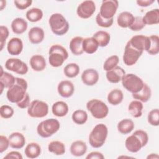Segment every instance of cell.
Returning <instances> with one entry per match:
<instances>
[{
    "label": "cell",
    "instance_id": "6da1fadb",
    "mask_svg": "<svg viewBox=\"0 0 159 159\" xmlns=\"http://www.w3.org/2000/svg\"><path fill=\"white\" fill-rule=\"evenodd\" d=\"M148 142V135L143 130H135L132 135L127 137L125 146L131 153H137L145 147Z\"/></svg>",
    "mask_w": 159,
    "mask_h": 159
},
{
    "label": "cell",
    "instance_id": "7a4b0ae2",
    "mask_svg": "<svg viewBox=\"0 0 159 159\" xmlns=\"http://www.w3.org/2000/svg\"><path fill=\"white\" fill-rule=\"evenodd\" d=\"M27 82L25 79L16 77L14 84L8 88L6 93L8 101L16 104L20 101L27 93Z\"/></svg>",
    "mask_w": 159,
    "mask_h": 159
},
{
    "label": "cell",
    "instance_id": "3957f363",
    "mask_svg": "<svg viewBox=\"0 0 159 159\" xmlns=\"http://www.w3.org/2000/svg\"><path fill=\"white\" fill-rule=\"evenodd\" d=\"M108 134V129L104 124H98L94 126L89 135V143L95 148L101 147L105 143Z\"/></svg>",
    "mask_w": 159,
    "mask_h": 159
},
{
    "label": "cell",
    "instance_id": "277c9868",
    "mask_svg": "<svg viewBox=\"0 0 159 159\" xmlns=\"http://www.w3.org/2000/svg\"><path fill=\"white\" fill-rule=\"evenodd\" d=\"M48 62L55 68L61 66L68 58L66 49L61 45L55 44L50 47L48 52Z\"/></svg>",
    "mask_w": 159,
    "mask_h": 159
},
{
    "label": "cell",
    "instance_id": "5b68a950",
    "mask_svg": "<svg viewBox=\"0 0 159 159\" xmlns=\"http://www.w3.org/2000/svg\"><path fill=\"white\" fill-rule=\"evenodd\" d=\"M52 32L57 35H63L69 29V23L65 17L60 13L52 14L48 20Z\"/></svg>",
    "mask_w": 159,
    "mask_h": 159
},
{
    "label": "cell",
    "instance_id": "8992f818",
    "mask_svg": "<svg viewBox=\"0 0 159 159\" xmlns=\"http://www.w3.org/2000/svg\"><path fill=\"white\" fill-rule=\"evenodd\" d=\"M60 124L57 119H47L40 122L37 127V132L42 138H48L58 131Z\"/></svg>",
    "mask_w": 159,
    "mask_h": 159
},
{
    "label": "cell",
    "instance_id": "52a82bcc",
    "mask_svg": "<svg viewBox=\"0 0 159 159\" xmlns=\"http://www.w3.org/2000/svg\"><path fill=\"white\" fill-rule=\"evenodd\" d=\"M86 108L92 116L97 119L105 118L109 113L107 106L103 101L97 99L89 100L86 103Z\"/></svg>",
    "mask_w": 159,
    "mask_h": 159
},
{
    "label": "cell",
    "instance_id": "ba28073f",
    "mask_svg": "<svg viewBox=\"0 0 159 159\" xmlns=\"http://www.w3.org/2000/svg\"><path fill=\"white\" fill-rule=\"evenodd\" d=\"M121 81L123 87L132 94L141 90L145 83L142 78L134 73L125 74Z\"/></svg>",
    "mask_w": 159,
    "mask_h": 159
},
{
    "label": "cell",
    "instance_id": "9c48e42d",
    "mask_svg": "<svg viewBox=\"0 0 159 159\" xmlns=\"http://www.w3.org/2000/svg\"><path fill=\"white\" fill-rule=\"evenodd\" d=\"M48 112V104L42 101L35 99L32 101L27 107L28 115L33 118H42Z\"/></svg>",
    "mask_w": 159,
    "mask_h": 159
},
{
    "label": "cell",
    "instance_id": "30bf717a",
    "mask_svg": "<svg viewBox=\"0 0 159 159\" xmlns=\"http://www.w3.org/2000/svg\"><path fill=\"white\" fill-rule=\"evenodd\" d=\"M142 53L143 52L134 48L129 42H127L125 45L122 57L123 61L127 66H132L137 63Z\"/></svg>",
    "mask_w": 159,
    "mask_h": 159
},
{
    "label": "cell",
    "instance_id": "8fae6325",
    "mask_svg": "<svg viewBox=\"0 0 159 159\" xmlns=\"http://www.w3.org/2000/svg\"><path fill=\"white\" fill-rule=\"evenodd\" d=\"M118 7L119 2L116 0H104L102 1L99 13L105 19L114 18Z\"/></svg>",
    "mask_w": 159,
    "mask_h": 159
},
{
    "label": "cell",
    "instance_id": "7c38bea8",
    "mask_svg": "<svg viewBox=\"0 0 159 159\" xmlns=\"http://www.w3.org/2000/svg\"><path fill=\"white\" fill-rule=\"evenodd\" d=\"M5 68L18 75H25L29 70L27 64L16 58H8L5 62Z\"/></svg>",
    "mask_w": 159,
    "mask_h": 159
},
{
    "label": "cell",
    "instance_id": "4fadbf2b",
    "mask_svg": "<svg viewBox=\"0 0 159 159\" xmlns=\"http://www.w3.org/2000/svg\"><path fill=\"white\" fill-rule=\"evenodd\" d=\"M96 11V4L93 1L88 0L80 4L76 9L78 17L81 19H88L91 17Z\"/></svg>",
    "mask_w": 159,
    "mask_h": 159
},
{
    "label": "cell",
    "instance_id": "5bb4252c",
    "mask_svg": "<svg viewBox=\"0 0 159 159\" xmlns=\"http://www.w3.org/2000/svg\"><path fill=\"white\" fill-rule=\"evenodd\" d=\"M81 81L86 86H94L99 78L98 72L94 68H88L83 71L81 75Z\"/></svg>",
    "mask_w": 159,
    "mask_h": 159
},
{
    "label": "cell",
    "instance_id": "9a60e30c",
    "mask_svg": "<svg viewBox=\"0 0 159 159\" xmlns=\"http://www.w3.org/2000/svg\"><path fill=\"white\" fill-rule=\"evenodd\" d=\"M57 91L59 95L61 97L68 98L73 94L75 86L71 81L69 80H63L58 83Z\"/></svg>",
    "mask_w": 159,
    "mask_h": 159
},
{
    "label": "cell",
    "instance_id": "2e32d148",
    "mask_svg": "<svg viewBox=\"0 0 159 159\" xmlns=\"http://www.w3.org/2000/svg\"><path fill=\"white\" fill-rule=\"evenodd\" d=\"M128 42L134 48L143 52V51L146 50L147 47L148 36L143 35H134Z\"/></svg>",
    "mask_w": 159,
    "mask_h": 159
},
{
    "label": "cell",
    "instance_id": "e0dca14e",
    "mask_svg": "<svg viewBox=\"0 0 159 159\" xmlns=\"http://www.w3.org/2000/svg\"><path fill=\"white\" fill-rule=\"evenodd\" d=\"M24 45L22 40L18 37L11 39L7 44V50L11 55H19L23 50Z\"/></svg>",
    "mask_w": 159,
    "mask_h": 159
},
{
    "label": "cell",
    "instance_id": "ac0fdd59",
    "mask_svg": "<svg viewBox=\"0 0 159 159\" xmlns=\"http://www.w3.org/2000/svg\"><path fill=\"white\" fill-rule=\"evenodd\" d=\"M125 70L120 66H117L113 69L106 71V78L111 83H118L121 81L122 78L125 75Z\"/></svg>",
    "mask_w": 159,
    "mask_h": 159
},
{
    "label": "cell",
    "instance_id": "d6986e66",
    "mask_svg": "<svg viewBox=\"0 0 159 159\" xmlns=\"http://www.w3.org/2000/svg\"><path fill=\"white\" fill-rule=\"evenodd\" d=\"M9 146L15 149H20L24 147L25 143V138L24 135L19 132H12L8 137Z\"/></svg>",
    "mask_w": 159,
    "mask_h": 159
},
{
    "label": "cell",
    "instance_id": "ffe728a7",
    "mask_svg": "<svg viewBox=\"0 0 159 159\" xmlns=\"http://www.w3.org/2000/svg\"><path fill=\"white\" fill-rule=\"evenodd\" d=\"M45 37V33L43 29L39 27L31 28L28 32L29 42L32 44H39L41 43Z\"/></svg>",
    "mask_w": 159,
    "mask_h": 159
},
{
    "label": "cell",
    "instance_id": "44dd1931",
    "mask_svg": "<svg viewBox=\"0 0 159 159\" xmlns=\"http://www.w3.org/2000/svg\"><path fill=\"white\" fill-rule=\"evenodd\" d=\"M87 145L86 143L82 140H76L70 145V150L72 155L75 157H81L84 155L87 151Z\"/></svg>",
    "mask_w": 159,
    "mask_h": 159
},
{
    "label": "cell",
    "instance_id": "7402d4cb",
    "mask_svg": "<svg viewBox=\"0 0 159 159\" xmlns=\"http://www.w3.org/2000/svg\"><path fill=\"white\" fill-rule=\"evenodd\" d=\"M31 68L35 71H42L46 68V61L45 58L40 55H33L29 61Z\"/></svg>",
    "mask_w": 159,
    "mask_h": 159
},
{
    "label": "cell",
    "instance_id": "603a6c76",
    "mask_svg": "<svg viewBox=\"0 0 159 159\" xmlns=\"http://www.w3.org/2000/svg\"><path fill=\"white\" fill-rule=\"evenodd\" d=\"M134 17L132 13L128 11H124L120 12L117 16V23L122 28L129 27L133 23Z\"/></svg>",
    "mask_w": 159,
    "mask_h": 159
},
{
    "label": "cell",
    "instance_id": "cb8c5ba5",
    "mask_svg": "<svg viewBox=\"0 0 159 159\" xmlns=\"http://www.w3.org/2000/svg\"><path fill=\"white\" fill-rule=\"evenodd\" d=\"M84 38L76 36L71 39L70 42V49L71 53L75 55H81L83 53V41Z\"/></svg>",
    "mask_w": 159,
    "mask_h": 159
},
{
    "label": "cell",
    "instance_id": "d4e9b609",
    "mask_svg": "<svg viewBox=\"0 0 159 159\" xmlns=\"http://www.w3.org/2000/svg\"><path fill=\"white\" fill-rule=\"evenodd\" d=\"M11 29L16 34H22L28 27L27 22L23 18L17 17L11 22Z\"/></svg>",
    "mask_w": 159,
    "mask_h": 159
},
{
    "label": "cell",
    "instance_id": "484cf974",
    "mask_svg": "<svg viewBox=\"0 0 159 159\" xmlns=\"http://www.w3.org/2000/svg\"><path fill=\"white\" fill-rule=\"evenodd\" d=\"M68 104L62 101L55 102L53 104L52 107V112L53 114L59 117L65 116L68 114Z\"/></svg>",
    "mask_w": 159,
    "mask_h": 159
},
{
    "label": "cell",
    "instance_id": "4316f807",
    "mask_svg": "<svg viewBox=\"0 0 159 159\" xmlns=\"http://www.w3.org/2000/svg\"><path fill=\"white\" fill-rule=\"evenodd\" d=\"M24 153L29 158H36L41 153V147L37 143L30 142L25 147Z\"/></svg>",
    "mask_w": 159,
    "mask_h": 159
},
{
    "label": "cell",
    "instance_id": "83f0119b",
    "mask_svg": "<svg viewBox=\"0 0 159 159\" xmlns=\"http://www.w3.org/2000/svg\"><path fill=\"white\" fill-rule=\"evenodd\" d=\"M145 25H155L159 23V9H152L145 13L142 17Z\"/></svg>",
    "mask_w": 159,
    "mask_h": 159
},
{
    "label": "cell",
    "instance_id": "f1b7e54d",
    "mask_svg": "<svg viewBox=\"0 0 159 159\" xmlns=\"http://www.w3.org/2000/svg\"><path fill=\"white\" fill-rule=\"evenodd\" d=\"M151 94L152 92L150 88L147 84L144 83L142 89L136 93H133L132 97L135 99L140 101L142 102H147L150 99Z\"/></svg>",
    "mask_w": 159,
    "mask_h": 159
},
{
    "label": "cell",
    "instance_id": "f546056e",
    "mask_svg": "<svg viewBox=\"0 0 159 159\" xmlns=\"http://www.w3.org/2000/svg\"><path fill=\"white\" fill-rule=\"evenodd\" d=\"M145 51L152 55H155L159 53V37L158 35L148 36V42Z\"/></svg>",
    "mask_w": 159,
    "mask_h": 159
},
{
    "label": "cell",
    "instance_id": "4dcf8cb0",
    "mask_svg": "<svg viewBox=\"0 0 159 159\" xmlns=\"http://www.w3.org/2000/svg\"><path fill=\"white\" fill-rule=\"evenodd\" d=\"M99 47V45L96 40L93 37H87L83 39V52L88 54H93L95 53Z\"/></svg>",
    "mask_w": 159,
    "mask_h": 159
},
{
    "label": "cell",
    "instance_id": "1f68e13d",
    "mask_svg": "<svg viewBox=\"0 0 159 159\" xmlns=\"http://www.w3.org/2000/svg\"><path fill=\"white\" fill-rule=\"evenodd\" d=\"M124 99L122 91L119 89H114L111 91L107 97V101L112 106H117L120 104Z\"/></svg>",
    "mask_w": 159,
    "mask_h": 159
},
{
    "label": "cell",
    "instance_id": "d6a6232c",
    "mask_svg": "<svg viewBox=\"0 0 159 159\" xmlns=\"http://www.w3.org/2000/svg\"><path fill=\"white\" fill-rule=\"evenodd\" d=\"M93 37L98 42L99 47H106L110 42L111 35L109 33L104 30H99L94 33Z\"/></svg>",
    "mask_w": 159,
    "mask_h": 159
},
{
    "label": "cell",
    "instance_id": "836d02e7",
    "mask_svg": "<svg viewBox=\"0 0 159 159\" xmlns=\"http://www.w3.org/2000/svg\"><path fill=\"white\" fill-rule=\"evenodd\" d=\"M143 108V104L138 100H134L130 102L128 106V111L131 116L135 118H139L142 115V110Z\"/></svg>",
    "mask_w": 159,
    "mask_h": 159
},
{
    "label": "cell",
    "instance_id": "e575fe53",
    "mask_svg": "<svg viewBox=\"0 0 159 159\" xmlns=\"http://www.w3.org/2000/svg\"><path fill=\"white\" fill-rule=\"evenodd\" d=\"M135 124L133 120L129 119L121 120L117 124V130L122 134L126 135L130 133L134 129Z\"/></svg>",
    "mask_w": 159,
    "mask_h": 159
},
{
    "label": "cell",
    "instance_id": "d590c367",
    "mask_svg": "<svg viewBox=\"0 0 159 159\" xmlns=\"http://www.w3.org/2000/svg\"><path fill=\"white\" fill-rule=\"evenodd\" d=\"M15 81L16 77H14L12 74L4 71L2 66H1L0 73V84L2 85L5 88L8 89L14 84Z\"/></svg>",
    "mask_w": 159,
    "mask_h": 159
},
{
    "label": "cell",
    "instance_id": "8d00e7d4",
    "mask_svg": "<svg viewBox=\"0 0 159 159\" xmlns=\"http://www.w3.org/2000/svg\"><path fill=\"white\" fill-rule=\"evenodd\" d=\"M48 150L56 155H62L65 153V146L60 141H52L48 145Z\"/></svg>",
    "mask_w": 159,
    "mask_h": 159
},
{
    "label": "cell",
    "instance_id": "74e56055",
    "mask_svg": "<svg viewBox=\"0 0 159 159\" xmlns=\"http://www.w3.org/2000/svg\"><path fill=\"white\" fill-rule=\"evenodd\" d=\"M43 15L42 9L37 7H34L28 10L25 14L27 19L31 22H37L40 20L43 17Z\"/></svg>",
    "mask_w": 159,
    "mask_h": 159
},
{
    "label": "cell",
    "instance_id": "f35d334b",
    "mask_svg": "<svg viewBox=\"0 0 159 159\" xmlns=\"http://www.w3.org/2000/svg\"><path fill=\"white\" fill-rule=\"evenodd\" d=\"M71 119L75 124L83 125L85 124L88 120V114L84 110L78 109L73 112Z\"/></svg>",
    "mask_w": 159,
    "mask_h": 159
},
{
    "label": "cell",
    "instance_id": "ab89813d",
    "mask_svg": "<svg viewBox=\"0 0 159 159\" xmlns=\"http://www.w3.org/2000/svg\"><path fill=\"white\" fill-rule=\"evenodd\" d=\"M63 73L65 75L70 78H73L77 76L80 73V66L75 63H70L66 65L64 69Z\"/></svg>",
    "mask_w": 159,
    "mask_h": 159
},
{
    "label": "cell",
    "instance_id": "60d3db41",
    "mask_svg": "<svg viewBox=\"0 0 159 159\" xmlns=\"http://www.w3.org/2000/svg\"><path fill=\"white\" fill-rule=\"evenodd\" d=\"M119 62V58L117 55H114L108 57L104 61L103 69L106 71H108L117 66Z\"/></svg>",
    "mask_w": 159,
    "mask_h": 159
},
{
    "label": "cell",
    "instance_id": "b9f144b4",
    "mask_svg": "<svg viewBox=\"0 0 159 159\" xmlns=\"http://www.w3.org/2000/svg\"><path fill=\"white\" fill-rule=\"evenodd\" d=\"M148 122L153 126H158L159 125V110L154 109L151 110L147 116Z\"/></svg>",
    "mask_w": 159,
    "mask_h": 159
},
{
    "label": "cell",
    "instance_id": "7bdbcfd3",
    "mask_svg": "<svg viewBox=\"0 0 159 159\" xmlns=\"http://www.w3.org/2000/svg\"><path fill=\"white\" fill-rule=\"evenodd\" d=\"M96 22L99 26L104 28H108L112 26L114 22V18L105 19L102 17L99 13H98L96 17Z\"/></svg>",
    "mask_w": 159,
    "mask_h": 159
},
{
    "label": "cell",
    "instance_id": "ee69618b",
    "mask_svg": "<svg viewBox=\"0 0 159 159\" xmlns=\"http://www.w3.org/2000/svg\"><path fill=\"white\" fill-rule=\"evenodd\" d=\"M14 111L13 108L9 105H2L0 107V115L4 119H9L12 117Z\"/></svg>",
    "mask_w": 159,
    "mask_h": 159
},
{
    "label": "cell",
    "instance_id": "f6af8a7d",
    "mask_svg": "<svg viewBox=\"0 0 159 159\" xmlns=\"http://www.w3.org/2000/svg\"><path fill=\"white\" fill-rule=\"evenodd\" d=\"M145 26V25L142 20V17L140 16H135L133 23L129 28L133 31H139L143 29Z\"/></svg>",
    "mask_w": 159,
    "mask_h": 159
},
{
    "label": "cell",
    "instance_id": "bcb514c9",
    "mask_svg": "<svg viewBox=\"0 0 159 159\" xmlns=\"http://www.w3.org/2000/svg\"><path fill=\"white\" fill-rule=\"evenodd\" d=\"M9 29L6 26L1 25L0 26V44H1V51L2 50L6 41L9 37Z\"/></svg>",
    "mask_w": 159,
    "mask_h": 159
},
{
    "label": "cell",
    "instance_id": "7dc6e473",
    "mask_svg": "<svg viewBox=\"0 0 159 159\" xmlns=\"http://www.w3.org/2000/svg\"><path fill=\"white\" fill-rule=\"evenodd\" d=\"M14 3L16 7L20 10H24L30 7L32 3V0H15Z\"/></svg>",
    "mask_w": 159,
    "mask_h": 159
},
{
    "label": "cell",
    "instance_id": "c3c4849f",
    "mask_svg": "<svg viewBox=\"0 0 159 159\" xmlns=\"http://www.w3.org/2000/svg\"><path fill=\"white\" fill-rule=\"evenodd\" d=\"M9 146V139L2 135H0V153H2L6 151Z\"/></svg>",
    "mask_w": 159,
    "mask_h": 159
},
{
    "label": "cell",
    "instance_id": "681fc988",
    "mask_svg": "<svg viewBox=\"0 0 159 159\" xmlns=\"http://www.w3.org/2000/svg\"><path fill=\"white\" fill-rule=\"evenodd\" d=\"M30 104V96L29 94L27 93H26L24 98L20 101L17 102L16 104L20 109H25L29 106Z\"/></svg>",
    "mask_w": 159,
    "mask_h": 159
},
{
    "label": "cell",
    "instance_id": "f907efd6",
    "mask_svg": "<svg viewBox=\"0 0 159 159\" xmlns=\"http://www.w3.org/2000/svg\"><path fill=\"white\" fill-rule=\"evenodd\" d=\"M4 159H7V158H17V159H22V155L21 153L17 151H12L7 153V155L3 158Z\"/></svg>",
    "mask_w": 159,
    "mask_h": 159
},
{
    "label": "cell",
    "instance_id": "816d5d0a",
    "mask_svg": "<svg viewBox=\"0 0 159 159\" xmlns=\"http://www.w3.org/2000/svg\"><path fill=\"white\" fill-rule=\"evenodd\" d=\"M86 159H104L103 154L99 152H92L89 153L86 157Z\"/></svg>",
    "mask_w": 159,
    "mask_h": 159
},
{
    "label": "cell",
    "instance_id": "f5cc1de1",
    "mask_svg": "<svg viewBox=\"0 0 159 159\" xmlns=\"http://www.w3.org/2000/svg\"><path fill=\"white\" fill-rule=\"evenodd\" d=\"M136 2L140 7H148L155 2V0H137Z\"/></svg>",
    "mask_w": 159,
    "mask_h": 159
},
{
    "label": "cell",
    "instance_id": "db71d44e",
    "mask_svg": "<svg viewBox=\"0 0 159 159\" xmlns=\"http://www.w3.org/2000/svg\"><path fill=\"white\" fill-rule=\"evenodd\" d=\"M159 158V156H158V154H157V153H150V155H148V156H147V159H149V158H150V159H158Z\"/></svg>",
    "mask_w": 159,
    "mask_h": 159
},
{
    "label": "cell",
    "instance_id": "11a10c76",
    "mask_svg": "<svg viewBox=\"0 0 159 159\" xmlns=\"http://www.w3.org/2000/svg\"><path fill=\"white\" fill-rule=\"evenodd\" d=\"M6 1H1V11L3 10V9L6 7Z\"/></svg>",
    "mask_w": 159,
    "mask_h": 159
}]
</instances>
